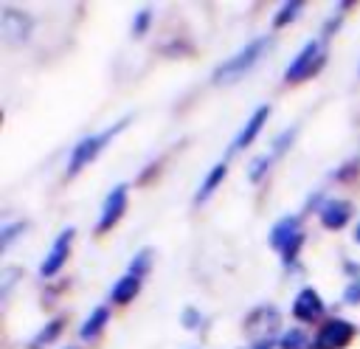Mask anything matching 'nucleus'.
<instances>
[{
  "label": "nucleus",
  "instance_id": "nucleus-6",
  "mask_svg": "<svg viewBox=\"0 0 360 349\" xmlns=\"http://www.w3.org/2000/svg\"><path fill=\"white\" fill-rule=\"evenodd\" d=\"M73 236H76V228H62L59 231V236L53 239L51 250L39 262V276L42 279H53L68 265V256H70V248H73Z\"/></svg>",
  "mask_w": 360,
  "mask_h": 349
},
{
  "label": "nucleus",
  "instance_id": "nucleus-13",
  "mask_svg": "<svg viewBox=\"0 0 360 349\" xmlns=\"http://www.w3.org/2000/svg\"><path fill=\"white\" fill-rule=\"evenodd\" d=\"M138 293H141V279H138V276H132V273H124V276H121V279H115V281H112V287H110V304L124 307V304L135 301V298H138Z\"/></svg>",
  "mask_w": 360,
  "mask_h": 349
},
{
  "label": "nucleus",
  "instance_id": "nucleus-3",
  "mask_svg": "<svg viewBox=\"0 0 360 349\" xmlns=\"http://www.w3.org/2000/svg\"><path fill=\"white\" fill-rule=\"evenodd\" d=\"M323 62H326V42H323V39H309V42L292 56V62L287 65L284 82H287V84H301V82L312 79L315 73H321Z\"/></svg>",
  "mask_w": 360,
  "mask_h": 349
},
{
  "label": "nucleus",
  "instance_id": "nucleus-10",
  "mask_svg": "<svg viewBox=\"0 0 360 349\" xmlns=\"http://www.w3.org/2000/svg\"><path fill=\"white\" fill-rule=\"evenodd\" d=\"M270 121V104H259L250 115H248V121L242 124V129L236 132V138H233V144H231V149L233 152H239V149H248L256 138H259V132L264 129V124Z\"/></svg>",
  "mask_w": 360,
  "mask_h": 349
},
{
  "label": "nucleus",
  "instance_id": "nucleus-24",
  "mask_svg": "<svg viewBox=\"0 0 360 349\" xmlns=\"http://www.w3.org/2000/svg\"><path fill=\"white\" fill-rule=\"evenodd\" d=\"M180 324H183L186 329H197V326L202 324V312L194 310V307H186V310L180 312Z\"/></svg>",
  "mask_w": 360,
  "mask_h": 349
},
{
  "label": "nucleus",
  "instance_id": "nucleus-17",
  "mask_svg": "<svg viewBox=\"0 0 360 349\" xmlns=\"http://www.w3.org/2000/svg\"><path fill=\"white\" fill-rule=\"evenodd\" d=\"M278 349H315V341L307 329L301 326H290L278 335Z\"/></svg>",
  "mask_w": 360,
  "mask_h": 349
},
{
  "label": "nucleus",
  "instance_id": "nucleus-26",
  "mask_svg": "<svg viewBox=\"0 0 360 349\" xmlns=\"http://www.w3.org/2000/svg\"><path fill=\"white\" fill-rule=\"evenodd\" d=\"M340 20H343L340 14H338V17H329V20L323 23V37H332V34L340 28Z\"/></svg>",
  "mask_w": 360,
  "mask_h": 349
},
{
  "label": "nucleus",
  "instance_id": "nucleus-21",
  "mask_svg": "<svg viewBox=\"0 0 360 349\" xmlns=\"http://www.w3.org/2000/svg\"><path fill=\"white\" fill-rule=\"evenodd\" d=\"M22 231H25V222H6L0 228V250H8L11 248V239L17 234H22Z\"/></svg>",
  "mask_w": 360,
  "mask_h": 349
},
{
  "label": "nucleus",
  "instance_id": "nucleus-9",
  "mask_svg": "<svg viewBox=\"0 0 360 349\" xmlns=\"http://www.w3.org/2000/svg\"><path fill=\"white\" fill-rule=\"evenodd\" d=\"M245 326L253 332V343H256V341H270L273 332H278V310H276L273 304L256 307V310L248 315Z\"/></svg>",
  "mask_w": 360,
  "mask_h": 349
},
{
  "label": "nucleus",
  "instance_id": "nucleus-22",
  "mask_svg": "<svg viewBox=\"0 0 360 349\" xmlns=\"http://www.w3.org/2000/svg\"><path fill=\"white\" fill-rule=\"evenodd\" d=\"M152 25V11L149 8H141L135 17H132V37H143Z\"/></svg>",
  "mask_w": 360,
  "mask_h": 349
},
{
  "label": "nucleus",
  "instance_id": "nucleus-28",
  "mask_svg": "<svg viewBox=\"0 0 360 349\" xmlns=\"http://www.w3.org/2000/svg\"><path fill=\"white\" fill-rule=\"evenodd\" d=\"M354 239H357V242H360V222H357V225H354Z\"/></svg>",
  "mask_w": 360,
  "mask_h": 349
},
{
  "label": "nucleus",
  "instance_id": "nucleus-14",
  "mask_svg": "<svg viewBox=\"0 0 360 349\" xmlns=\"http://www.w3.org/2000/svg\"><path fill=\"white\" fill-rule=\"evenodd\" d=\"M110 307L107 304H101V307H96L84 321H82V326H79V338L82 341H96L101 332H104V326L110 324Z\"/></svg>",
  "mask_w": 360,
  "mask_h": 349
},
{
  "label": "nucleus",
  "instance_id": "nucleus-23",
  "mask_svg": "<svg viewBox=\"0 0 360 349\" xmlns=\"http://www.w3.org/2000/svg\"><path fill=\"white\" fill-rule=\"evenodd\" d=\"M292 141H295V127H292V129H284V132H281V135L273 141V158L284 155V152H287V146H290Z\"/></svg>",
  "mask_w": 360,
  "mask_h": 349
},
{
  "label": "nucleus",
  "instance_id": "nucleus-16",
  "mask_svg": "<svg viewBox=\"0 0 360 349\" xmlns=\"http://www.w3.org/2000/svg\"><path fill=\"white\" fill-rule=\"evenodd\" d=\"M228 177V163L222 160V163H217V166H211L208 169V174L202 177V183H200V189H197V194H194V203L197 205H202L217 189H219V183Z\"/></svg>",
  "mask_w": 360,
  "mask_h": 349
},
{
  "label": "nucleus",
  "instance_id": "nucleus-25",
  "mask_svg": "<svg viewBox=\"0 0 360 349\" xmlns=\"http://www.w3.org/2000/svg\"><path fill=\"white\" fill-rule=\"evenodd\" d=\"M343 304L349 307H360V279H352L343 290Z\"/></svg>",
  "mask_w": 360,
  "mask_h": 349
},
{
  "label": "nucleus",
  "instance_id": "nucleus-18",
  "mask_svg": "<svg viewBox=\"0 0 360 349\" xmlns=\"http://www.w3.org/2000/svg\"><path fill=\"white\" fill-rule=\"evenodd\" d=\"M301 11H304V3H301V0H287V3H281V6L276 8V14H273V28H284V25L295 23Z\"/></svg>",
  "mask_w": 360,
  "mask_h": 349
},
{
  "label": "nucleus",
  "instance_id": "nucleus-1",
  "mask_svg": "<svg viewBox=\"0 0 360 349\" xmlns=\"http://www.w3.org/2000/svg\"><path fill=\"white\" fill-rule=\"evenodd\" d=\"M270 45H273V39L270 37H259V39H250L248 45H242L231 59H225L217 70H214V76H211V82L214 84H219V87H228V84H233V82H239L245 73H250L253 68H256V62L270 51Z\"/></svg>",
  "mask_w": 360,
  "mask_h": 349
},
{
  "label": "nucleus",
  "instance_id": "nucleus-11",
  "mask_svg": "<svg viewBox=\"0 0 360 349\" xmlns=\"http://www.w3.org/2000/svg\"><path fill=\"white\" fill-rule=\"evenodd\" d=\"M304 231H301V220L295 217V214H287V217H281L278 222H273V228H270V234H267V245L276 250V253H281L295 236H301Z\"/></svg>",
  "mask_w": 360,
  "mask_h": 349
},
{
  "label": "nucleus",
  "instance_id": "nucleus-7",
  "mask_svg": "<svg viewBox=\"0 0 360 349\" xmlns=\"http://www.w3.org/2000/svg\"><path fill=\"white\" fill-rule=\"evenodd\" d=\"M323 312H326V304H323V298H321V293L315 287H301L295 293V298H292V318L298 324H315V321L323 318Z\"/></svg>",
  "mask_w": 360,
  "mask_h": 349
},
{
  "label": "nucleus",
  "instance_id": "nucleus-5",
  "mask_svg": "<svg viewBox=\"0 0 360 349\" xmlns=\"http://www.w3.org/2000/svg\"><path fill=\"white\" fill-rule=\"evenodd\" d=\"M127 203H129V189H127L124 183L112 186V189L107 191L104 203H101V214H98V225H96V231H98V234L112 231V228L118 225V220L124 217Z\"/></svg>",
  "mask_w": 360,
  "mask_h": 349
},
{
  "label": "nucleus",
  "instance_id": "nucleus-20",
  "mask_svg": "<svg viewBox=\"0 0 360 349\" xmlns=\"http://www.w3.org/2000/svg\"><path fill=\"white\" fill-rule=\"evenodd\" d=\"M270 163H273V155H256V158H250V163H248V180L250 183L264 180L267 172H270Z\"/></svg>",
  "mask_w": 360,
  "mask_h": 349
},
{
  "label": "nucleus",
  "instance_id": "nucleus-2",
  "mask_svg": "<svg viewBox=\"0 0 360 349\" xmlns=\"http://www.w3.org/2000/svg\"><path fill=\"white\" fill-rule=\"evenodd\" d=\"M127 121H129V118H121L118 124H112V127H107V129H101V132L84 135V138L70 149V155H68V177H76L84 166H90V163L101 155V149L127 127Z\"/></svg>",
  "mask_w": 360,
  "mask_h": 349
},
{
  "label": "nucleus",
  "instance_id": "nucleus-19",
  "mask_svg": "<svg viewBox=\"0 0 360 349\" xmlns=\"http://www.w3.org/2000/svg\"><path fill=\"white\" fill-rule=\"evenodd\" d=\"M152 259H155V253H152V248H141L132 259H129V270L127 273H132V276H138V279H143L146 273H149V267H152Z\"/></svg>",
  "mask_w": 360,
  "mask_h": 349
},
{
  "label": "nucleus",
  "instance_id": "nucleus-27",
  "mask_svg": "<svg viewBox=\"0 0 360 349\" xmlns=\"http://www.w3.org/2000/svg\"><path fill=\"white\" fill-rule=\"evenodd\" d=\"M250 349H273V343L270 341H256V343H250Z\"/></svg>",
  "mask_w": 360,
  "mask_h": 349
},
{
  "label": "nucleus",
  "instance_id": "nucleus-29",
  "mask_svg": "<svg viewBox=\"0 0 360 349\" xmlns=\"http://www.w3.org/2000/svg\"><path fill=\"white\" fill-rule=\"evenodd\" d=\"M65 349H76V346H65Z\"/></svg>",
  "mask_w": 360,
  "mask_h": 349
},
{
  "label": "nucleus",
  "instance_id": "nucleus-12",
  "mask_svg": "<svg viewBox=\"0 0 360 349\" xmlns=\"http://www.w3.org/2000/svg\"><path fill=\"white\" fill-rule=\"evenodd\" d=\"M28 31H31V20L25 17V14H20V11H14V8H3V20H0V34H3V39H8V42H22V39H28Z\"/></svg>",
  "mask_w": 360,
  "mask_h": 349
},
{
  "label": "nucleus",
  "instance_id": "nucleus-8",
  "mask_svg": "<svg viewBox=\"0 0 360 349\" xmlns=\"http://www.w3.org/2000/svg\"><path fill=\"white\" fill-rule=\"evenodd\" d=\"M352 214H354V205H352L349 200H343V197H329V200L321 205L318 220H321V225H323L326 231H340V228L349 225Z\"/></svg>",
  "mask_w": 360,
  "mask_h": 349
},
{
  "label": "nucleus",
  "instance_id": "nucleus-15",
  "mask_svg": "<svg viewBox=\"0 0 360 349\" xmlns=\"http://www.w3.org/2000/svg\"><path fill=\"white\" fill-rule=\"evenodd\" d=\"M65 324H68V318H65V315H56V318L45 321V326H39V329H37V335L28 341V349H45V346L56 343V341H59V335L65 332Z\"/></svg>",
  "mask_w": 360,
  "mask_h": 349
},
{
  "label": "nucleus",
  "instance_id": "nucleus-4",
  "mask_svg": "<svg viewBox=\"0 0 360 349\" xmlns=\"http://www.w3.org/2000/svg\"><path fill=\"white\" fill-rule=\"evenodd\" d=\"M357 335V326L340 315H332V318H323L321 326L315 329L312 341H315V349H346Z\"/></svg>",
  "mask_w": 360,
  "mask_h": 349
}]
</instances>
